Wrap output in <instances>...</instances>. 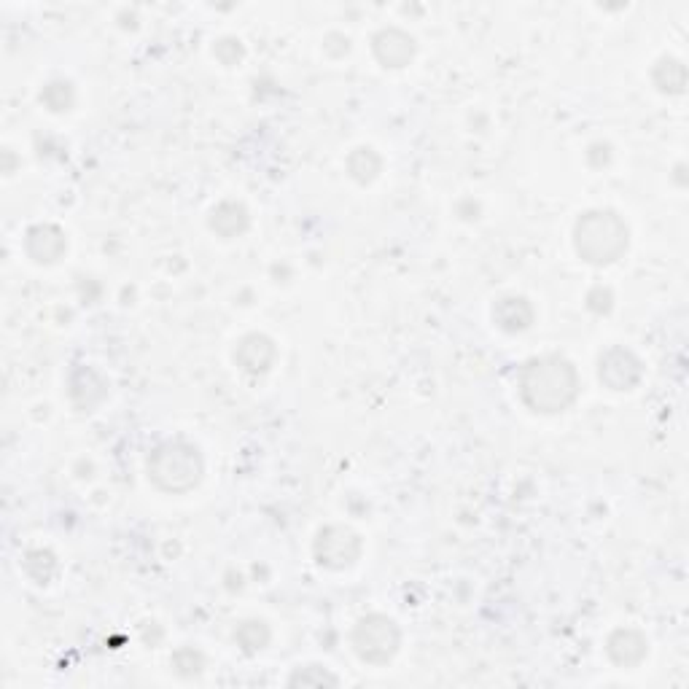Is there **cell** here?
<instances>
[{"label":"cell","instance_id":"1","mask_svg":"<svg viewBox=\"0 0 689 689\" xmlns=\"http://www.w3.org/2000/svg\"><path fill=\"white\" fill-rule=\"evenodd\" d=\"M579 375L571 361L560 356H541L528 361L520 375V396L533 412L558 415L576 402Z\"/></svg>","mask_w":689,"mask_h":689},{"label":"cell","instance_id":"2","mask_svg":"<svg viewBox=\"0 0 689 689\" xmlns=\"http://www.w3.org/2000/svg\"><path fill=\"white\" fill-rule=\"evenodd\" d=\"M574 245L585 262L603 267L617 262L628 251V227L611 210H590L576 221Z\"/></svg>","mask_w":689,"mask_h":689},{"label":"cell","instance_id":"3","mask_svg":"<svg viewBox=\"0 0 689 689\" xmlns=\"http://www.w3.org/2000/svg\"><path fill=\"white\" fill-rule=\"evenodd\" d=\"M202 455L186 442H165L149 458V477L165 493H189L202 480Z\"/></svg>","mask_w":689,"mask_h":689},{"label":"cell","instance_id":"4","mask_svg":"<svg viewBox=\"0 0 689 689\" xmlns=\"http://www.w3.org/2000/svg\"><path fill=\"white\" fill-rule=\"evenodd\" d=\"M399 644H402V633L396 628V622L385 614H369L364 620H358L353 630V649L369 665L391 663L393 655L399 652Z\"/></svg>","mask_w":689,"mask_h":689},{"label":"cell","instance_id":"5","mask_svg":"<svg viewBox=\"0 0 689 689\" xmlns=\"http://www.w3.org/2000/svg\"><path fill=\"white\" fill-rule=\"evenodd\" d=\"M358 555H361V539L342 525L323 528L315 539V558L321 566L332 568V571L350 568L358 560Z\"/></svg>","mask_w":689,"mask_h":689},{"label":"cell","instance_id":"6","mask_svg":"<svg viewBox=\"0 0 689 689\" xmlns=\"http://www.w3.org/2000/svg\"><path fill=\"white\" fill-rule=\"evenodd\" d=\"M598 375H601V383L609 385L611 391H630L638 385L644 369L630 350L611 348L598 361Z\"/></svg>","mask_w":689,"mask_h":689},{"label":"cell","instance_id":"7","mask_svg":"<svg viewBox=\"0 0 689 689\" xmlns=\"http://www.w3.org/2000/svg\"><path fill=\"white\" fill-rule=\"evenodd\" d=\"M606 652L620 668H638L649 655V644H646V638L638 630L622 628L617 633H611Z\"/></svg>","mask_w":689,"mask_h":689},{"label":"cell","instance_id":"8","mask_svg":"<svg viewBox=\"0 0 689 689\" xmlns=\"http://www.w3.org/2000/svg\"><path fill=\"white\" fill-rule=\"evenodd\" d=\"M235 361L240 364V369L251 372V375H262L272 367L275 361V345L272 340H267L264 334H248L235 350Z\"/></svg>","mask_w":689,"mask_h":689},{"label":"cell","instance_id":"9","mask_svg":"<svg viewBox=\"0 0 689 689\" xmlns=\"http://www.w3.org/2000/svg\"><path fill=\"white\" fill-rule=\"evenodd\" d=\"M27 253H30V259L38 264H54L57 259H60L62 253H65V248H68V243H65V235H62L60 229L57 227H33L30 232H27Z\"/></svg>","mask_w":689,"mask_h":689},{"label":"cell","instance_id":"10","mask_svg":"<svg viewBox=\"0 0 689 689\" xmlns=\"http://www.w3.org/2000/svg\"><path fill=\"white\" fill-rule=\"evenodd\" d=\"M375 54L385 68H404L415 54V41L402 30H383L375 38Z\"/></svg>","mask_w":689,"mask_h":689},{"label":"cell","instance_id":"11","mask_svg":"<svg viewBox=\"0 0 689 689\" xmlns=\"http://www.w3.org/2000/svg\"><path fill=\"white\" fill-rule=\"evenodd\" d=\"M493 321L498 329H504L509 334L525 332L533 323V307L528 299L523 297H504L498 299L493 307Z\"/></svg>","mask_w":689,"mask_h":689},{"label":"cell","instance_id":"12","mask_svg":"<svg viewBox=\"0 0 689 689\" xmlns=\"http://www.w3.org/2000/svg\"><path fill=\"white\" fill-rule=\"evenodd\" d=\"M210 227L216 229L221 237L243 235L248 227V210L237 202H221L219 208L210 213Z\"/></svg>","mask_w":689,"mask_h":689},{"label":"cell","instance_id":"13","mask_svg":"<svg viewBox=\"0 0 689 689\" xmlns=\"http://www.w3.org/2000/svg\"><path fill=\"white\" fill-rule=\"evenodd\" d=\"M348 167H350V175L356 178L358 184H369V181H375L377 178L383 162H380V157L375 154V149H356L353 154H350Z\"/></svg>","mask_w":689,"mask_h":689},{"label":"cell","instance_id":"14","mask_svg":"<svg viewBox=\"0 0 689 689\" xmlns=\"http://www.w3.org/2000/svg\"><path fill=\"white\" fill-rule=\"evenodd\" d=\"M655 84L660 87V92L679 95V92H684V84H687V70L679 60H663L655 70Z\"/></svg>","mask_w":689,"mask_h":689},{"label":"cell","instance_id":"15","mask_svg":"<svg viewBox=\"0 0 689 689\" xmlns=\"http://www.w3.org/2000/svg\"><path fill=\"white\" fill-rule=\"evenodd\" d=\"M288 684L291 687H337L340 684V679L334 676V673H329L326 668H321V665H307V668H299L291 679H288Z\"/></svg>","mask_w":689,"mask_h":689},{"label":"cell","instance_id":"16","mask_svg":"<svg viewBox=\"0 0 689 689\" xmlns=\"http://www.w3.org/2000/svg\"><path fill=\"white\" fill-rule=\"evenodd\" d=\"M237 641H240V646H243L245 652H259V649H264V644L270 641V630H267L264 622H243L240 630H237Z\"/></svg>","mask_w":689,"mask_h":689}]
</instances>
